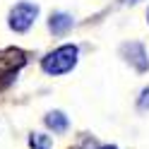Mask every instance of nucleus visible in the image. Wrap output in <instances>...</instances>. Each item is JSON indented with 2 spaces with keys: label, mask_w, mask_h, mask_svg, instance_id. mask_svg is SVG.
<instances>
[{
  "label": "nucleus",
  "mask_w": 149,
  "mask_h": 149,
  "mask_svg": "<svg viewBox=\"0 0 149 149\" xmlns=\"http://www.w3.org/2000/svg\"><path fill=\"white\" fill-rule=\"evenodd\" d=\"M74 63H77V46H60L43 58L41 68L48 74H63V72H70Z\"/></svg>",
  "instance_id": "obj_1"
},
{
  "label": "nucleus",
  "mask_w": 149,
  "mask_h": 149,
  "mask_svg": "<svg viewBox=\"0 0 149 149\" xmlns=\"http://www.w3.org/2000/svg\"><path fill=\"white\" fill-rule=\"evenodd\" d=\"M24 63H26V55L19 48H5V51H0V89H5L15 79V74L22 70Z\"/></svg>",
  "instance_id": "obj_2"
},
{
  "label": "nucleus",
  "mask_w": 149,
  "mask_h": 149,
  "mask_svg": "<svg viewBox=\"0 0 149 149\" xmlns=\"http://www.w3.org/2000/svg\"><path fill=\"white\" fill-rule=\"evenodd\" d=\"M36 15H39V7L31 5V3L15 5L12 12H10V29H15V31H26V29L34 24Z\"/></svg>",
  "instance_id": "obj_3"
},
{
  "label": "nucleus",
  "mask_w": 149,
  "mask_h": 149,
  "mask_svg": "<svg viewBox=\"0 0 149 149\" xmlns=\"http://www.w3.org/2000/svg\"><path fill=\"white\" fill-rule=\"evenodd\" d=\"M123 55L127 58V63H132L139 72H144L149 68V58H147V53H144V48L139 43H125L123 46Z\"/></svg>",
  "instance_id": "obj_4"
},
{
  "label": "nucleus",
  "mask_w": 149,
  "mask_h": 149,
  "mask_svg": "<svg viewBox=\"0 0 149 149\" xmlns=\"http://www.w3.org/2000/svg\"><path fill=\"white\" fill-rule=\"evenodd\" d=\"M48 26H51V31H53V34H65V31L72 26V17H70V15H65V12H55V15H51Z\"/></svg>",
  "instance_id": "obj_5"
},
{
  "label": "nucleus",
  "mask_w": 149,
  "mask_h": 149,
  "mask_svg": "<svg viewBox=\"0 0 149 149\" xmlns=\"http://www.w3.org/2000/svg\"><path fill=\"white\" fill-rule=\"evenodd\" d=\"M46 125H48L53 132H65V130H68V125H70V120H68V116H65V113L53 111V113L46 116Z\"/></svg>",
  "instance_id": "obj_6"
},
{
  "label": "nucleus",
  "mask_w": 149,
  "mask_h": 149,
  "mask_svg": "<svg viewBox=\"0 0 149 149\" xmlns=\"http://www.w3.org/2000/svg\"><path fill=\"white\" fill-rule=\"evenodd\" d=\"M29 144H31V149H51V135H43V132H34L31 137H29Z\"/></svg>",
  "instance_id": "obj_7"
},
{
  "label": "nucleus",
  "mask_w": 149,
  "mask_h": 149,
  "mask_svg": "<svg viewBox=\"0 0 149 149\" xmlns=\"http://www.w3.org/2000/svg\"><path fill=\"white\" fill-rule=\"evenodd\" d=\"M139 108H144V111L149 108V87L142 91V96H139Z\"/></svg>",
  "instance_id": "obj_8"
},
{
  "label": "nucleus",
  "mask_w": 149,
  "mask_h": 149,
  "mask_svg": "<svg viewBox=\"0 0 149 149\" xmlns=\"http://www.w3.org/2000/svg\"><path fill=\"white\" fill-rule=\"evenodd\" d=\"M99 149H118V147H111V144H106V147H99Z\"/></svg>",
  "instance_id": "obj_9"
},
{
  "label": "nucleus",
  "mask_w": 149,
  "mask_h": 149,
  "mask_svg": "<svg viewBox=\"0 0 149 149\" xmlns=\"http://www.w3.org/2000/svg\"><path fill=\"white\" fill-rule=\"evenodd\" d=\"M147 17H149V12H147Z\"/></svg>",
  "instance_id": "obj_10"
}]
</instances>
